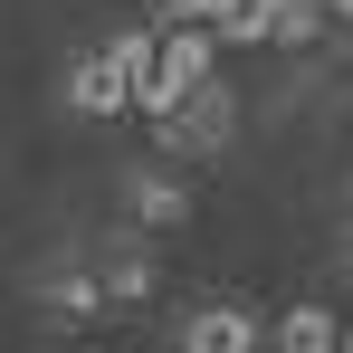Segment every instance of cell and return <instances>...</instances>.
I'll return each instance as SVG.
<instances>
[{
    "label": "cell",
    "instance_id": "cell-1",
    "mask_svg": "<svg viewBox=\"0 0 353 353\" xmlns=\"http://www.w3.org/2000/svg\"><path fill=\"white\" fill-rule=\"evenodd\" d=\"M153 134H163V153H181V163L230 153V143H239V96H230V77H201V86L181 96L172 115L153 124Z\"/></svg>",
    "mask_w": 353,
    "mask_h": 353
},
{
    "label": "cell",
    "instance_id": "cell-2",
    "mask_svg": "<svg viewBox=\"0 0 353 353\" xmlns=\"http://www.w3.org/2000/svg\"><path fill=\"white\" fill-rule=\"evenodd\" d=\"M258 344H268V325H258V305H239V296L191 305L181 334H172V353H258Z\"/></svg>",
    "mask_w": 353,
    "mask_h": 353
},
{
    "label": "cell",
    "instance_id": "cell-3",
    "mask_svg": "<svg viewBox=\"0 0 353 353\" xmlns=\"http://www.w3.org/2000/svg\"><path fill=\"white\" fill-rule=\"evenodd\" d=\"M191 210H201V191H191V181H172L163 163L124 172V220H134V230H181Z\"/></svg>",
    "mask_w": 353,
    "mask_h": 353
},
{
    "label": "cell",
    "instance_id": "cell-4",
    "mask_svg": "<svg viewBox=\"0 0 353 353\" xmlns=\"http://www.w3.org/2000/svg\"><path fill=\"white\" fill-rule=\"evenodd\" d=\"M67 115H86V124H105V115H124V67L105 58V39H96L86 58L67 67Z\"/></svg>",
    "mask_w": 353,
    "mask_h": 353
},
{
    "label": "cell",
    "instance_id": "cell-5",
    "mask_svg": "<svg viewBox=\"0 0 353 353\" xmlns=\"http://www.w3.org/2000/svg\"><path fill=\"white\" fill-rule=\"evenodd\" d=\"M334 344H344V325L325 305H287L277 315V353H334Z\"/></svg>",
    "mask_w": 353,
    "mask_h": 353
},
{
    "label": "cell",
    "instance_id": "cell-6",
    "mask_svg": "<svg viewBox=\"0 0 353 353\" xmlns=\"http://www.w3.org/2000/svg\"><path fill=\"white\" fill-rule=\"evenodd\" d=\"M39 305H58V315L86 325V315L105 305V277H96V268H58V277H39Z\"/></svg>",
    "mask_w": 353,
    "mask_h": 353
},
{
    "label": "cell",
    "instance_id": "cell-7",
    "mask_svg": "<svg viewBox=\"0 0 353 353\" xmlns=\"http://www.w3.org/2000/svg\"><path fill=\"white\" fill-rule=\"evenodd\" d=\"M96 277H105V305H143V296L163 287V277H153V258H134V248H124V258H105Z\"/></svg>",
    "mask_w": 353,
    "mask_h": 353
},
{
    "label": "cell",
    "instance_id": "cell-8",
    "mask_svg": "<svg viewBox=\"0 0 353 353\" xmlns=\"http://www.w3.org/2000/svg\"><path fill=\"white\" fill-rule=\"evenodd\" d=\"M268 39H277V48L325 39V0H277V10H268Z\"/></svg>",
    "mask_w": 353,
    "mask_h": 353
},
{
    "label": "cell",
    "instance_id": "cell-9",
    "mask_svg": "<svg viewBox=\"0 0 353 353\" xmlns=\"http://www.w3.org/2000/svg\"><path fill=\"white\" fill-rule=\"evenodd\" d=\"M105 58H115V67H124V86H134V77L153 67V29H115V39H105Z\"/></svg>",
    "mask_w": 353,
    "mask_h": 353
},
{
    "label": "cell",
    "instance_id": "cell-10",
    "mask_svg": "<svg viewBox=\"0 0 353 353\" xmlns=\"http://www.w3.org/2000/svg\"><path fill=\"white\" fill-rule=\"evenodd\" d=\"M153 10H163V29H210L220 19V0H153Z\"/></svg>",
    "mask_w": 353,
    "mask_h": 353
},
{
    "label": "cell",
    "instance_id": "cell-11",
    "mask_svg": "<svg viewBox=\"0 0 353 353\" xmlns=\"http://www.w3.org/2000/svg\"><path fill=\"white\" fill-rule=\"evenodd\" d=\"M325 19H353V0H325Z\"/></svg>",
    "mask_w": 353,
    "mask_h": 353
},
{
    "label": "cell",
    "instance_id": "cell-12",
    "mask_svg": "<svg viewBox=\"0 0 353 353\" xmlns=\"http://www.w3.org/2000/svg\"><path fill=\"white\" fill-rule=\"evenodd\" d=\"M334 353H353V334H344V344H334Z\"/></svg>",
    "mask_w": 353,
    "mask_h": 353
},
{
    "label": "cell",
    "instance_id": "cell-13",
    "mask_svg": "<svg viewBox=\"0 0 353 353\" xmlns=\"http://www.w3.org/2000/svg\"><path fill=\"white\" fill-rule=\"evenodd\" d=\"M344 268H353V258H344Z\"/></svg>",
    "mask_w": 353,
    "mask_h": 353
}]
</instances>
